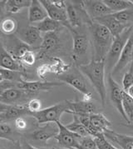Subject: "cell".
I'll use <instances>...</instances> for the list:
<instances>
[{
    "instance_id": "cell-40",
    "label": "cell",
    "mask_w": 133,
    "mask_h": 149,
    "mask_svg": "<svg viewBox=\"0 0 133 149\" xmlns=\"http://www.w3.org/2000/svg\"><path fill=\"white\" fill-rule=\"evenodd\" d=\"M50 70H52L50 68V66L48 65V64H43V65L40 66L37 70V75L40 77V78H44V76Z\"/></svg>"
},
{
    "instance_id": "cell-50",
    "label": "cell",
    "mask_w": 133,
    "mask_h": 149,
    "mask_svg": "<svg viewBox=\"0 0 133 149\" xmlns=\"http://www.w3.org/2000/svg\"><path fill=\"white\" fill-rule=\"evenodd\" d=\"M0 149H1V148H0Z\"/></svg>"
},
{
    "instance_id": "cell-43",
    "label": "cell",
    "mask_w": 133,
    "mask_h": 149,
    "mask_svg": "<svg viewBox=\"0 0 133 149\" xmlns=\"http://www.w3.org/2000/svg\"><path fill=\"white\" fill-rule=\"evenodd\" d=\"M23 149H40V148H37L34 147V146H33V145H31V144H29V143H24V146H23Z\"/></svg>"
},
{
    "instance_id": "cell-47",
    "label": "cell",
    "mask_w": 133,
    "mask_h": 149,
    "mask_svg": "<svg viewBox=\"0 0 133 149\" xmlns=\"http://www.w3.org/2000/svg\"><path fill=\"white\" fill-rule=\"evenodd\" d=\"M40 149H57V148H41Z\"/></svg>"
},
{
    "instance_id": "cell-11",
    "label": "cell",
    "mask_w": 133,
    "mask_h": 149,
    "mask_svg": "<svg viewBox=\"0 0 133 149\" xmlns=\"http://www.w3.org/2000/svg\"><path fill=\"white\" fill-rule=\"evenodd\" d=\"M58 126V133L54 137L61 148L66 149H80V138L74 132L68 130L61 122L56 123Z\"/></svg>"
},
{
    "instance_id": "cell-30",
    "label": "cell",
    "mask_w": 133,
    "mask_h": 149,
    "mask_svg": "<svg viewBox=\"0 0 133 149\" xmlns=\"http://www.w3.org/2000/svg\"><path fill=\"white\" fill-rule=\"evenodd\" d=\"M122 107L128 119V123L133 124V98L128 95L126 92H124L123 94Z\"/></svg>"
},
{
    "instance_id": "cell-19",
    "label": "cell",
    "mask_w": 133,
    "mask_h": 149,
    "mask_svg": "<svg viewBox=\"0 0 133 149\" xmlns=\"http://www.w3.org/2000/svg\"><path fill=\"white\" fill-rule=\"evenodd\" d=\"M0 68L16 72L23 70V65L2 45H0Z\"/></svg>"
},
{
    "instance_id": "cell-37",
    "label": "cell",
    "mask_w": 133,
    "mask_h": 149,
    "mask_svg": "<svg viewBox=\"0 0 133 149\" xmlns=\"http://www.w3.org/2000/svg\"><path fill=\"white\" fill-rule=\"evenodd\" d=\"M80 149H98L94 137H85L80 138Z\"/></svg>"
},
{
    "instance_id": "cell-28",
    "label": "cell",
    "mask_w": 133,
    "mask_h": 149,
    "mask_svg": "<svg viewBox=\"0 0 133 149\" xmlns=\"http://www.w3.org/2000/svg\"><path fill=\"white\" fill-rule=\"evenodd\" d=\"M18 29V24L15 18L8 17L3 18L0 23V31L5 35L16 33Z\"/></svg>"
},
{
    "instance_id": "cell-12",
    "label": "cell",
    "mask_w": 133,
    "mask_h": 149,
    "mask_svg": "<svg viewBox=\"0 0 133 149\" xmlns=\"http://www.w3.org/2000/svg\"><path fill=\"white\" fill-rule=\"evenodd\" d=\"M107 84H108V90L110 99L112 102L113 106L116 108L118 113L121 114V117L128 123L127 116L124 113L123 107H122V100H123V94L124 90L119 84L115 81V79L112 76L111 73L108 74L107 77Z\"/></svg>"
},
{
    "instance_id": "cell-48",
    "label": "cell",
    "mask_w": 133,
    "mask_h": 149,
    "mask_svg": "<svg viewBox=\"0 0 133 149\" xmlns=\"http://www.w3.org/2000/svg\"><path fill=\"white\" fill-rule=\"evenodd\" d=\"M132 62H133V48H132Z\"/></svg>"
},
{
    "instance_id": "cell-8",
    "label": "cell",
    "mask_w": 133,
    "mask_h": 149,
    "mask_svg": "<svg viewBox=\"0 0 133 149\" xmlns=\"http://www.w3.org/2000/svg\"><path fill=\"white\" fill-rule=\"evenodd\" d=\"M58 131L59 129L57 123H47L28 133L26 137L32 142L37 143V144L46 145L48 140L57 135Z\"/></svg>"
},
{
    "instance_id": "cell-22",
    "label": "cell",
    "mask_w": 133,
    "mask_h": 149,
    "mask_svg": "<svg viewBox=\"0 0 133 149\" xmlns=\"http://www.w3.org/2000/svg\"><path fill=\"white\" fill-rule=\"evenodd\" d=\"M30 112L27 108L26 105H12L6 112L0 114V118L3 123H6L7 121L15 120L18 118L24 116H29Z\"/></svg>"
},
{
    "instance_id": "cell-36",
    "label": "cell",
    "mask_w": 133,
    "mask_h": 149,
    "mask_svg": "<svg viewBox=\"0 0 133 149\" xmlns=\"http://www.w3.org/2000/svg\"><path fill=\"white\" fill-rule=\"evenodd\" d=\"M94 139H95V142L98 149H121L117 148L112 143H111V142L104 136V134L100 137H95Z\"/></svg>"
},
{
    "instance_id": "cell-6",
    "label": "cell",
    "mask_w": 133,
    "mask_h": 149,
    "mask_svg": "<svg viewBox=\"0 0 133 149\" xmlns=\"http://www.w3.org/2000/svg\"><path fill=\"white\" fill-rule=\"evenodd\" d=\"M70 33L73 36V58L76 62H81L87 56L90 40L87 34L80 33L77 29L69 28Z\"/></svg>"
},
{
    "instance_id": "cell-14",
    "label": "cell",
    "mask_w": 133,
    "mask_h": 149,
    "mask_svg": "<svg viewBox=\"0 0 133 149\" xmlns=\"http://www.w3.org/2000/svg\"><path fill=\"white\" fill-rule=\"evenodd\" d=\"M83 3L86 11L87 12L92 21H95L97 18L113 13L112 9L105 3L104 1L86 0L83 1Z\"/></svg>"
},
{
    "instance_id": "cell-33",
    "label": "cell",
    "mask_w": 133,
    "mask_h": 149,
    "mask_svg": "<svg viewBox=\"0 0 133 149\" xmlns=\"http://www.w3.org/2000/svg\"><path fill=\"white\" fill-rule=\"evenodd\" d=\"M0 73L3 76L4 81L7 82H11V83H19L21 79V72L12 71V70H8V69H4L0 68Z\"/></svg>"
},
{
    "instance_id": "cell-51",
    "label": "cell",
    "mask_w": 133,
    "mask_h": 149,
    "mask_svg": "<svg viewBox=\"0 0 133 149\" xmlns=\"http://www.w3.org/2000/svg\"><path fill=\"white\" fill-rule=\"evenodd\" d=\"M132 149H133V148H132Z\"/></svg>"
},
{
    "instance_id": "cell-1",
    "label": "cell",
    "mask_w": 133,
    "mask_h": 149,
    "mask_svg": "<svg viewBox=\"0 0 133 149\" xmlns=\"http://www.w3.org/2000/svg\"><path fill=\"white\" fill-rule=\"evenodd\" d=\"M79 71L89 79L93 88L96 89L98 95L100 96L102 104L104 107L107 102V89L105 82V71L106 64L105 60L96 61L91 59L87 63L78 65Z\"/></svg>"
},
{
    "instance_id": "cell-17",
    "label": "cell",
    "mask_w": 133,
    "mask_h": 149,
    "mask_svg": "<svg viewBox=\"0 0 133 149\" xmlns=\"http://www.w3.org/2000/svg\"><path fill=\"white\" fill-rule=\"evenodd\" d=\"M29 94L30 93L26 92L25 90L14 87L8 88L0 95V102L7 105L12 106L13 103H17L18 102L27 98V97H28Z\"/></svg>"
},
{
    "instance_id": "cell-42",
    "label": "cell",
    "mask_w": 133,
    "mask_h": 149,
    "mask_svg": "<svg viewBox=\"0 0 133 149\" xmlns=\"http://www.w3.org/2000/svg\"><path fill=\"white\" fill-rule=\"evenodd\" d=\"M5 3L6 1H0V17L2 16L3 11L5 10Z\"/></svg>"
},
{
    "instance_id": "cell-32",
    "label": "cell",
    "mask_w": 133,
    "mask_h": 149,
    "mask_svg": "<svg viewBox=\"0 0 133 149\" xmlns=\"http://www.w3.org/2000/svg\"><path fill=\"white\" fill-rule=\"evenodd\" d=\"M18 60L23 66L24 65L27 67H30L35 63L37 60V56L33 49H29L22 54Z\"/></svg>"
},
{
    "instance_id": "cell-46",
    "label": "cell",
    "mask_w": 133,
    "mask_h": 149,
    "mask_svg": "<svg viewBox=\"0 0 133 149\" xmlns=\"http://www.w3.org/2000/svg\"><path fill=\"white\" fill-rule=\"evenodd\" d=\"M3 82H5L4 81V79H3V76L1 75V73H0V84H2V83H3Z\"/></svg>"
},
{
    "instance_id": "cell-18",
    "label": "cell",
    "mask_w": 133,
    "mask_h": 149,
    "mask_svg": "<svg viewBox=\"0 0 133 149\" xmlns=\"http://www.w3.org/2000/svg\"><path fill=\"white\" fill-rule=\"evenodd\" d=\"M68 103H69V108H70L72 114L90 115V114L96 113V111H97L96 104L91 101H84V100L71 101V100H68Z\"/></svg>"
},
{
    "instance_id": "cell-27",
    "label": "cell",
    "mask_w": 133,
    "mask_h": 149,
    "mask_svg": "<svg viewBox=\"0 0 133 149\" xmlns=\"http://www.w3.org/2000/svg\"><path fill=\"white\" fill-rule=\"evenodd\" d=\"M32 0H8L5 3V10L9 13H17L24 8H29Z\"/></svg>"
},
{
    "instance_id": "cell-26",
    "label": "cell",
    "mask_w": 133,
    "mask_h": 149,
    "mask_svg": "<svg viewBox=\"0 0 133 149\" xmlns=\"http://www.w3.org/2000/svg\"><path fill=\"white\" fill-rule=\"evenodd\" d=\"M36 27L41 33H53L60 30L61 28L63 27V25L59 22H57L48 17L44 20H42V22L37 24Z\"/></svg>"
},
{
    "instance_id": "cell-21",
    "label": "cell",
    "mask_w": 133,
    "mask_h": 149,
    "mask_svg": "<svg viewBox=\"0 0 133 149\" xmlns=\"http://www.w3.org/2000/svg\"><path fill=\"white\" fill-rule=\"evenodd\" d=\"M103 134L107 140L116 143L121 149H132L133 136H127L121 133H117L112 130H109Z\"/></svg>"
},
{
    "instance_id": "cell-16",
    "label": "cell",
    "mask_w": 133,
    "mask_h": 149,
    "mask_svg": "<svg viewBox=\"0 0 133 149\" xmlns=\"http://www.w3.org/2000/svg\"><path fill=\"white\" fill-rule=\"evenodd\" d=\"M94 22H97L98 24L105 26L110 31V33H112V35L114 38H116L119 35H121L124 30L128 28L129 26H131V25H125V24H121L113 16V13H112L110 15L104 16L102 18H97Z\"/></svg>"
},
{
    "instance_id": "cell-20",
    "label": "cell",
    "mask_w": 133,
    "mask_h": 149,
    "mask_svg": "<svg viewBox=\"0 0 133 149\" xmlns=\"http://www.w3.org/2000/svg\"><path fill=\"white\" fill-rule=\"evenodd\" d=\"M48 17L47 11L42 6L41 2L38 0H32L28 8V22L30 24H38Z\"/></svg>"
},
{
    "instance_id": "cell-34",
    "label": "cell",
    "mask_w": 133,
    "mask_h": 149,
    "mask_svg": "<svg viewBox=\"0 0 133 149\" xmlns=\"http://www.w3.org/2000/svg\"><path fill=\"white\" fill-rule=\"evenodd\" d=\"M113 16L121 24L125 25H130L133 20V10H125L121 12L114 13Z\"/></svg>"
},
{
    "instance_id": "cell-4",
    "label": "cell",
    "mask_w": 133,
    "mask_h": 149,
    "mask_svg": "<svg viewBox=\"0 0 133 149\" xmlns=\"http://www.w3.org/2000/svg\"><path fill=\"white\" fill-rule=\"evenodd\" d=\"M65 3L69 28L77 29L82 24L89 26L92 24L93 21L86 11L83 1H65Z\"/></svg>"
},
{
    "instance_id": "cell-2",
    "label": "cell",
    "mask_w": 133,
    "mask_h": 149,
    "mask_svg": "<svg viewBox=\"0 0 133 149\" xmlns=\"http://www.w3.org/2000/svg\"><path fill=\"white\" fill-rule=\"evenodd\" d=\"M88 29L90 30L93 46L91 59L96 61L105 60L115 38L105 26L97 22L93 21L92 24L88 26Z\"/></svg>"
},
{
    "instance_id": "cell-23",
    "label": "cell",
    "mask_w": 133,
    "mask_h": 149,
    "mask_svg": "<svg viewBox=\"0 0 133 149\" xmlns=\"http://www.w3.org/2000/svg\"><path fill=\"white\" fill-rule=\"evenodd\" d=\"M59 46V37L57 32L47 33L42 37V42L40 49L42 54H47L53 51Z\"/></svg>"
},
{
    "instance_id": "cell-9",
    "label": "cell",
    "mask_w": 133,
    "mask_h": 149,
    "mask_svg": "<svg viewBox=\"0 0 133 149\" xmlns=\"http://www.w3.org/2000/svg\"><path fill=\"white\" fill-rule=\"evenodd\" d=\"M57 78L61 81V83L66 84L73 87L74 89L78 90L83 96L91 94V93L87 88V81L83 78L82 74H81V72L79 69H73V71L62 73Z\"/></svg>"
},
{
    "instance_id": "cell-39",
    "label": "cell",
    "mask_w": 133,
    "mask_h": 149,
    "mask_svg": "<svg viewBox=\"0 0 133 149\" xmlns=\"http://www.w3.org/2000/svg\"><path fill=\"white\" fill-rule=\"evenodd\" d=\"M28 122L24 117L18 118L14 120V127L18 131H26L28 129Z\"/></svg>"
},
{
    "instance_id": "cell-45",
    "label": "cell",
    "mask_w": 133,
    "mask_h": 149,
    "mask_svg": "<svg viewBox=\"0 0 133 149\" xmlns=\"http://www.w3.org/2000/svg\"><path fill=\"white\" fill-rule=\"evenodd\" d=\"M15 149H22V148H21V146H20V144L18 143V142H15Z\"/></svg>"
},
{
    "instance_id": "cell-25",
    "label": "cell",
    "mask_w": 133,
    "mask_h": 149,
    "mask_svg": "<svg viewBox=\"0 0 133 149\" xmlns=\"http://www.w3.org/2000/svg\"><path fill=\"white\" fill-rule=\"evenodd\" d=\"M105 3L114 13L133 10V1L131 0H104Z\"/></svg>"
},
{
    "instance_id": "cell-24",
    "label": "cell",
    "mask_w": 133,
    "mask_h": 149,
    "mask_svg": "<svg viewBox=\"0 0 133 149\" xmlns=\"http://www.w3.org/2000/svg\"><path fill=\"white\" fill-rule=\"evenodd\" d=\"M89 118L92 127L96 128L98 132L105 133L106 132L111 130L110 127L112 126V123L103 113H96L90 114Z\"/></svg>"
},
{
    "instance_id": "cell-41",
    "label": "cell",
    "mask_w": 133,
    "mask_h": 149,
    "mask_svg": "<svg viewBox=\"0 0 133 149\" xmlns=\"http://www.w3.org/2000/svg\"><path fill=\"white\" fill-rule=\"evenodd\" d=\"M9 107H10L9 105H7V104H4V103L0 102V114L6 112L7 110L9 108Z\"/></svg>"
},
{
    "instance_id": "cell-3",
    "label": "cell",
    "mask_w": 133,
    "mask_h": 149,
    "mask_svg": "<svg viewBox=\"0 0 133 149\" xmlns=\"http://www.w3.org/2000/svg\"><path fill=\"white\" fill-rule=\"evenodd\" d=\"M67 113H71L68 100L58 102L55 105L50 106L42 110L30 113V117L36 120L38 124H47V123H56L60 122L62 114Z\"/></svg>"
},
{
    "instance_id": "cell-15",
    "label": "cell",
    "mask_w": 133,
    "mask_h": 149,
    "mask_svg": "<svg viewBox=\"0 0 133 149\" xmlns=\"http://www.w3.org/2000/svg\"><path fill=\"white\" fill-rule=\"evenodd\" d=\"M132 48H133V32L132 35L130 36L128 41L126 43L125 47L123 48V51L121 53L120 58L118 60L117 63L116 64L114 68L112 71V76H115L116 74H118L120 72H121L128 64H131V63H132Z\"/></svg>"
},
{
    "instance_id": "cell-44",
    "label": "cell",
    "mask_w": 133,
    "mask_h": 149,
    "mask_svg": "<svg viewBox=\"0 0 133 149\" xmlns=\"http://www.w3.org/2000/svg\"><path fill=\"white\" fill-rule=\"evenodd\" d=\"M126 93H127V94L130 96V97H132L133 98V85L131 87V88H129V89L127 90Z\"/></svg>"
},
{
    "instance_id": "cell-7",
    "label": "cell",
    "mask_w": 133,
    "mask_h": 149,
    "mask_svg": "<svg viewBox=\"0 0 133 149\" xmlns=\"http://www.w3.org/2000/svg\"><path fill=\"white\" fill-rule=\"evenodd\" d=\"M42 6L46 9L48 16L57 22H59L63 26L69 28L67 20L65 1H50V0H40Z\"/></svg>"
},
{
    "instance_id": "cell-13",
    "label": "cell",
    "mask_w": 133,
    "mask_h": 149,
    "mask_svg": "<svg viewBox=\"0 0 133 149\" xmlns=\"http://www.w3.org/2000/svg\"><path fill=\"white\" fill-rule=\"evenodd\" d=\"M63 84V83L47 81H25L24 79H21L20 82L16 84V87L20 89L25 90L29 93H37L41 91H50L55 87L62 86Z\"/></svg>"
},
{
    "instance_id": "cell-10",
    "label": "cell",
    "mask_w": 133,
    "mask_h": 149,
    "mask_svg": "<svg viewBox=\"0 0 133 149\" xmlns=\"http://www.w3.org/2000/svg\"><path fill=\"white\" fill-rule=\"evenodd\" d=\"M15 34L20 41L24 42L33 49L40 48L41 47L42 37L41 36V32L37 29L36 26L28 25L20 29H18Z\"/></svg>"
},
{
    "instance_id": "cell-31",
    "label": "cell",
    "mask_w": 133,
    "mask_h": 149,
    "mask_svg": "<svg viewBox=\"0 0 133 149\" xmlns=\"http://www.w3.org/2000/svg\"><path fill=\"white\" fill-rule=\"evenodd\" d=\"M0 138L7 139L12 143L16 142L15 131L8 123H0Z\"/></svg>"
},
{
    "instance_id": "cell-5",
    "label": "cell",
    "mask_w": 133,
    "mask_h": 149,
    "mask_svg": "<svg viewBox=\"0 0 133 149\" xmlns=\"http://www.w3.org/2000/svg\"><path fill=\"white\" fill-rule=\"evenodd\" d=\"M133 32V26L131 25L123 31L121 35L114 38L113 42L111 46L108 54L105 58V64H106V70L108 71L109 73H112V69L114 68L116 64L117 63L120 58L123 48L126 43L128 41L130 36L132 35Z\"/></svg>"
},
{
    "instance_id": "cell-49",
    "label": "cell",
    "mask_w": 133,
    "mask_h": 149,
    "mask_svg": "<svg viewBox=\"0 0 133 149\" xmlns=\"http://www.w3.org/2000/svg\"><path fill=\"white\" fill-rule=\"evenodd\" d=\"M3 123V121H2V119L0 118V123Z\"/></svg>"
},
{
    "instance_id": "cell-35",
    "label": "cell",
    "mask_w": 133,
    "mask_h": 149,
    "mask_svg": "<svg viewBox=\"0 0 133 149\" xmlns=\"http://www.w3.org/2000/svg\"><path fill=\"white\" fill-rule=\"evenodd\" d=\"M121 85H122V88L125 92H127L129 89V88H131L133 85V62L131 63L128 70L124 74L121 81Z\"/></svg>"
},
{
    "instance_id": "cell-38",
    "label": "cell",
    "mask_w": 133,
    "mask_h": 149,
    "mask_svg": "<svg viewBox=\"0 0 133 149\" xmlns=\"http://www.w3.org/2000/svg\"><path fill=\"white\" fill-rule=\"evenodd\" d=\"M27 108L28 109V111L32 113H37L40 110H42V103L40 99L38 98H32L28 102V103L26 104ZM30 116V115H29Z\"/></svg>"
},
{
    "instance_id": "cell-29",
    "label": "cell",
    "mask_w": 133,
    "mask_h": 149,
    "mask_svg": "<svg viewBox=\"0 0 133 149\" xmlns=\"http://www.w3.org/2000/svg\"><path fill=\"white\" fill-rule=\"evenodd\" d=\"M65 126H66V127L68 130L74 132L75 134H77L79 137H85L90 136L87 130V128L82 124V123L79 121L78 117L77 115H75V114H73V122Z\"/></svg>"
}]
</instances>
